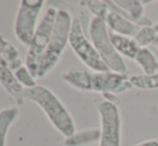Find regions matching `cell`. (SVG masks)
Instances as JSON below:
<instances>
[{
	"label": "cell",
	"instance_id": "obj_1",
	"mask_svg": "<svg viewBox=\"0 0 158 146\" xmlns=\"http://www.w3.org/2000/svg\"><path fill=\"white\" fill-rule=\"evenodd\" d=\"M63 79L80 91L121 95L133 87L128 74L115 72H95L83 68H69L64 72Z\"/></svg>",
	"mask_w": 158,
	"mask_h": 146
},
{
	"label": "cell",
	"instance_id": "obj_2",
	"mask_svg": "<svg viewBox=\"0 0 158 146\" xmlns=\"http://www.w3.org/2000/svg\"><path fill=\"white\" fill-rule=\"evenodd\" d=\"M24 98L35 103L43 111L53 127L64 138L72 136L77 131L75 121L71 113L50 88L37 85L30 89H25Z\"/></svg>",
	"mask_w": 158,
	"mask_h": 146
},
{
	"label": "cell",
	"instance_id": "obj_3",
	"mask_svg": "<svg viewBox=\"0 0 158 146\" xmlns=\"http://www.w3.org/2000/svg\"><path fill=\"white\" fill-rule=\"evenodd\" d=\"M72 21L73 18L70 12L64 9H58L53 34L51 37L48 48L40 61L37 79L46 77L60 61L67 45L69 44V36H70Z\"/></svg>",
	"mask_w": 158,
	"mask_h": 146
},
{
	"label": "cell",
	"instance_id": "obj_4",
	"mask_svg": "<svg viewBox=\"0 0 158 146\" xmlns=\"http://www.w3.org/2000/svg\"><path fill=\"white\" fill-rule=\"evenodd\" d=\"M88 34L96 51L99 54L109 71L128 74L126 63L124 58L116 52L110 38L109 30L104 19L93 17L88 26Z\"/></svg>",
	"mask_w": 158,
	"mask_h": 146
},
{
	"label": "cell",
	"instance_id": "obj_5",
	"mask_svg": "<svg viewBox=\"0 0 158 146\" xmlns=\"http://www.w3.org/2000/svg\"><path fill=\"white\" fill-rule=\"evenodd\" d=\"M57 13H58V9L56 6L48 8V10L42 16L41 22L38 25L32 41L28 47L27 55L25 58V65L35 79H37L40 61L48 48L51 37L53 34Z\"/></svg>",
	"mask_w": 158,
	"mask_h": 146
},
{
	"label": "cell",
	"instance_id": "obj_6",
	"mask_svg": "<svg viewBox=\"0 0 158 146\" xmlns=\"http://www.w3.org/2000/svg\"><path fill=\"white\" fill-rule=\"evenodd\" d=\"M69 45L71 46L77 58L89 70L95 72H108L106 63L100 58L90 39L86 37L82 22L79 18H73L71 25Z\"/></svg>",
	"mask_w": 158,
	"mask_h": 146
},
{
	"label": "cell",
	"instance_id": "obj_7",
	"mask_svg": "<svg viewBox=\"0 0 158 146\" xmlns=\"http://www.w3.org/2000/svg\"><path fill=\"white\" fill-rule=\"evenodd\" d=\"M44 0H22L14 23V34L22 45L29 47L38 27V18Z\"/></svg>",
	"mask_w": 158,
	"mask_h": 146
},
{
	"label": "cell",
	"instance_id": "obj_8",
	"mask_svg": "<svg viewBox=\"0 0 158 146\" xmlns=\"http://www.w3.org/2000/svg\"><path fill=\"white\" fill-rule=\"evenodd\" d=\"M97 111L100 116V141L99 146H122V115L117 105L104 100L97 103Z\"/></svg>",
	"mask_w": 158,
	"mask_h": 146
},
{
	"label": "cell",
	"instance_id": "obj_9",
	"mask_svg": "<svg viewBox=\"0 0 158 146\" xmlns=\"http://www.w3.org/2000/svg\"><path fill=\"white\" fill-rule=\"evenodd\" d=\"M110 9L117 11L139 27H152L155 23L145 16V6L142 0H106Z\"/></svg>",
	"mask_w": 158,
	"mask_h": 146
},
{
	"label": "cell",
	"instance_id": "obj_10",
	"mask_svg": "<svg viewBox=\"0 0 158 146\" xmlns=\"http://www.w3.org/2000/svg\"><path fill=\"white\" fill-rule=\"evenodd\" d=\"M0 85L2 86L6 94L15 99L17 104H23L25 100L24 98L25 88L17 82L14 73L1 56H0Z\"/></svg>",
	"mask_w": 158,
	"mask_h": 146
},
{
	"label": "cell",
	"instance_id": "obj_11",
	"mask_svg": "<svg viewBox=\"0 0 158 146\" xmlns=\"http://www.w3.org/2000/svg\"><path fill=\"white\" fill-rule=\"evenodd\" d=\"M110 13L106 18V23L109 30L113 34H119V36H125L129 38H133L139 31L141 27L135 25L128 18L118 13L117 11L110 9Z\"/></svg>",
	"mask_w": 158,
	"mask_h": 146
},
{
	"label": "cell",
	"instance_id": "obj_12",
	"mask_svg": "<svg viewBox=\"0 0 158 146\" xmlns=\"http://www.w3.org/2000/svg\"><path fill=\"white\" fill-rule=\"evenodd\" d=\"M100 127H93L87 129L75 131L72 136L64 138V146H88L100 141Z\"/></svg>",
	"mask_w": 158,
	"mask_h": 146
},
{
	"label": "cell",
	"instance_id": "obj_13",
	"mask_svg": "<svg viewBox=\"0 0 158 146\" xmlns=\"http://www.w3.org/2000/svg\"><path fill=\"white\" fill-rule=\"evenodd\" d=\"M110 38L115 50H116V52L123 58L135 60V56H137V54L139 53L141 47L138 45L137 42L133 40V38L119 36V34H113L111 31H110Z\"/></svg>",
	"mask_w": 158,
	"mask_h": 146
},
{
	"label": "cell",
	"instance_id": "obj_14",
	"mask_svg": "<svg viewBox=\"0 0 158 146\" xmlns=\"http://www.w3.org/2000/svg\"><path fill=\"white\" fill-rule=\"evenodd\" d=\"M135 63L141 68L144 75H153L158 72V57L153 48H140L135 58Z\"/></svg>",
	"mask_w": 158,
	"mask_h": 146
},
{
	"label": "cell",
	"instance_id": "obj_15",
	"mask_svg": "<svg viewBox=\"0 0 158 146\" xmlns=\"http://www.w3.org/2000/svg\"><path fill=\"white\" fill-rule=\"evenodd\" d=\"M0 56L6 61L13 72L25 65L21 58L19 50L3 36H0Z\"/></svg>",
	"mask_w": 158,
	"mask_h": 146
},
{
	"label": "cell",
	"instance_id": "obj_16",
	"mask_svg": "<svg viewBox=\"0 0 158 146\" xmlns=\"http://www.w3.org/2000/svg\"><path fill=\"white\" fill-rule=\"evenodd\" d=\"M19 116V109L8 107L0 111V146H6V138L13 124Z\"/></svg>",
	"mask_w": 158,
	"mask_h": 146
},
{
	"label": "cell",
	"instance_id": "obj_17",
	"mask_svg": "<svg viewBox=\"0 0 158 146\" xmlns=\"http://www.w3.org/2000/svg\"><path fill=\"white\" fill-rule=\"evenodd\" d=\"M80 4L82 6H85L96 18H101L104 21L111 11L108 1L103 0H84L80 2Z\"/></svg>",
	"mask_w": 158,
	"mask_h": 146
},
{
	"label": "cell",
	"instance_id": "obj_18",
	"mask_svg": "<svg viewBox=\"0 0 158 146\" xmlns=\"http://www.w3.org/2000/svg\"><path fill=\"white\" fill-rule=\"evenodd\" d=\"M130 82L133 87L140 89H158V72L153 75H131Z\"/></svg>",
	"mask_w": 158,
	"mask_h": 146
},
{
	"label": "cell",
	"instance_id": "obj_19",
	"mask_svg": "<svg viewBox=\"0 0 158 146\" xmlns=\"http://www.w3.org/2000/svg\"><path fill=\"white\" fill-rule=\"evenodd\" d=\"M157 34L158 32L154 28V26H152V27H141L139 31L137 32V34L133 37V40L137 42V44L141 48L150 47L152 44L154 45Z\"/></svg>",
	"mask_w": 158,
	"mask_h": 146
},
{
	"label": "cell",
	"instance_id": "obj_20",
	"mask_svg": "<svg viewBox=\"0 0 158 146\" xmlns=\"http://www.w3.org/2000/svg\"><path fill=\"white\" fill-rule=\"evenodd\" d=\"M13 73H14L17 82H19L25 89H30V88H33L38 85L37 81H35L37 79L33 76L32 73L29 71V69L26 67V65L19 67V69H16Z\"/></svg>",
	"mask_w": 158,
	"mask_h": 146
},
{
	"label": "cell",
	"instance_id": "obj_21",
	"mask_svg": "<svg viewBox=\"0 0 158 146\" xmlns=\"http://www.w3.org/2000/svg\"><path fill=\"white\" fill-rule=\"evenodd\" d=\"M102 98H103L104 101L106 102H110L114 105H117L118 107L119 103H121V99H119L118 95H115V94H104V95H101Z\"/></svg>",
	"mask_w": 158,
	"mask_h": 146
},
{
	"label": "cell",
	"instance_id": "obj_22",
	"mask_svg": "<svg viewBox=\"0 0 158 146\" xmlns=\"http://www.w3.org/2000/svg\"><path fill=\"white\" fill-rule=\"evenodd\" d=\"M133 146H158V141L157 140H148L143 141L141 143H138V144Z\"/></svg>",
	"mask_w": 158,
	"mask_h": 146
},
{
	"label": "cell",
	"instance_id": "obj_23",
	"mask_svg": "<svg viewBox=\"0 0 158 146\" xmlns=\"http://www.w3.org/2000/svg\"><path fill=\"white\" fill-rule=\"evenodd\" d=\"M154 45H158V34H157L156 40H155V42H154Z\"/></svg>",
	"mask_w": 158,
	"mask_h": 146
},
{
	"label": "cell",
	"instance_id": "obj_24",
	"mask_svg": "<svg viewBox=\"0 0 158 146\" xmlns=\"http://www.w3.org/2000/svg\"><path fill=\"white\" fill-rule=\"evenodd\" d=\"M154 28L156 29V31L158 32V22H157V24H155V25H154Z\"/></svg>",
	"mask_w": 158,
	"mask_h": 146
}]
</instances>
